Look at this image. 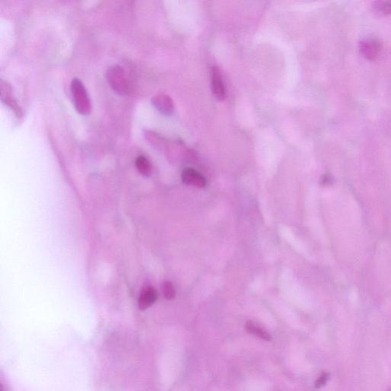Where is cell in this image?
<instances>
[{
    "mask_svg": "<svg viewBox=\"0 0 391 391\" xmlns=\"http://www.w3.org/2000/svg\"><path fill=\"white\" fill-rule=\"evenodd\" d=\"M135 164L136 167L141 174L145 176L149 175L151 171V163L146 157L144 156H138L136 158Z\"/></svg>",
    "mask_w": 391,
    "mask_h": 391,
    "instance_id": "cell-10",
    "label": "cell"
},
{
    "mask_svg": "<svg viewBox=\"0 0 391 391\" xmlns=\"http://www.w3.org/2000/svg\"><path fill=\"white\" fill-rule=\"evenodd\" d=\"M153 105L164 116H171L174 113V105L172 99L168 95L160 93L151 99Z\"/></svg>",
    "mask_w": 391,
    "mask_h": 391,
    "instance_id": "cell-6",
    "label": "cell"
},
{
    "mask_svg": "<svg viewBox=\"0 0 391 391\" xmlns=\"http://www.w3.org/2000/svg\"><path fill=\"white\" fill-rule=\"evenodd\" d=\"M157 299V292L156 291L155 289L151 287H147L142 292L139 299V308L141 310H146L154 304Z\"/></svg>",
    "mask_w": 391,
    "mask_h": 391,
    "instance_id": "cell-8",
    "label": "cell"
},
{
    "mask_svg": "<svg viewBox=\"0 0 391 391\" xmlns=\"http://www.w3.org/2000/svg\"><path fill=\"white\" fill-rule=\"evenodd\" d=\"M106 78L111 88L120 95H126L130 92L129 81L124 69L120 65L111 66L106 72Z\"/></svg>",
    "mask_w": 391,
    "mask_h": 391,
    "instance_id": "cell-2",
    "label": "cell"
},
{
    "mask_svg": "<svg viewBox=\"0 0 391 391\" xmlns=\"http://www.w3.org/2000/svg\"><path fill=\"white\" fill-rule=\"evenodd\" d=\"M0 91H1V99L3 102L9 105L18 117H21L22 116V111L16 99L12 96V89L10 86L8 85L7 82H5L3 79L0 80Z\"/></svg>",
    "mask_w": 391,
    "mask_h": 391,
    "instance_id": "cell-5",
    "label": "cell"
},
{
    "mask_svg": "<svg viewBox=\"0 0 391 391\" xmlns=\"http://www.w3.org/2000/svg\"><path fill=\"white\" fill-rule=\"evenodd\" d=\"M182 180L183 183L189 186L197 187H205L206 185V179L200 173L192 168H186L182 173Z\"/></svg>",
    "mask_w": 391,
    "mask_h": 391,
    "instance_id": "cell-7",
    "label": "cell"
},
{
    "mask_svg": "<svg viewBox=\"0 0 391 391\" xmlns=\"http://www.w3.org/2000/svg\"><path fill=\"white\" fill-rule=\"evenodd\" d=\"M374 8L377 12L383 14L391 13V1H378L374 3Z\"/></svg>",
    "mask_w": 391,
    "mask_h": 391,
    "instance_id": "cell-11",
    "label": "cell"
},
{
    "mask_svg": "<svg viewBox=\"0 0 391 391\" xmlns=\"http://www.w3.org/2000/svg\"><path fill=\"white\" fill-rule=\"evenodd\" d=\"M163 292L165 298L168 300H171L175 297V289L173 286L172 283L166 281L163 285Z\"/></svg>",
    "mask_w": 391,
    "mask_h": 391,
    "instance_id": "cell-12",
    "label": "cell"
},
{
    "mask_svg": "<svg viewBox=\"0 0 391 391\" xmlns=\"http://www.w3.org/2000/svg\"><path fill=\"white\" fill-rule=\"evenodd\" d=\"M74 106L79 114L87 116L91 111V102L83 83L78 78H73L70 84Z\"/></svg>",
    "mask_w": 391,
    "mask_h": 391,
    "instance_id": "cell-1",
    "label": "cell"
},
{
    "mask_svg": "<svg viewBox=\"0 0 391 391\" xmlns=\"http://www.w3.org/2000/svg\"><path fill=\"white\" fill-rule=\"evenodd\" d=\"M328 380V373L323 372L316 380V383H315V386L316 388H321L322 386H325V383H327Z\"/></svg>",
    "mask_w": 391,
    "mask_h": 391,
    "instance_id": "cell-13",
    "label": "cell"
},
{
    "mask_svg": "<svg viewBox=\"0 0 391 391\" xmlns=\"http://www.w3.org/2000/svg\"><path fill=\"white\" fill-rule=\"evenodd\" d=\"M245 328L249 333L257 336V337L261 338V339H264L265 341H270V339H271L270 334L266 330H264L261 327L258 326L255 322H252V321H248L246 323Z\"/></svg>",
    "mask_w": 391,
    "mask_h": 391,
    "instance_id": "cell-9",
    "label": "cell"
},
{
    "mask_svg": "<svg viewBox=\"0 0 391 391\" xmlns=\"http://www.w3.org/2000/svg\"><path fill=\"white\" fill-rule=\"evenodd\" d=\"M382 45L377 38L370 37L365 38L360 42V50L364 57L369 61H374L378 58L381 51Z\"/></svg>",
    "mask_w": 391,
    "mask_h": 391,
    "instance_id": "cell-3",
    "label": "cell"
},
{
    "mask_svg": "<svg viewBox=\"0 0 391 391\" xmlns=\"http://www.w3.org/2000/svg\"><path fill=\"white\" fill-rule=\"evenodd\" d=\"M332 181V177L329 174H325L321 177L320 184L322 186H326V185L330 184Z\"/></svg>",
    "mask_w": 391,
    "mask_h": 391,
    "instance_id": "cell-14",
    "label": "cell"
},
{
    "mask_svg": "<svg viewBox=\"0 0 391 391\" xmlns=\"http://www.w3.org/2000/svg\"><path fill=\"white\" fill-rule=\"evenodd\" d=\"M211 73H212L211 74V79H211V87H212V93L217 100H224L226 93L221 71L218 67H213Z\"/></svg>",
    "mask_w": 391,
    "mask_h": 391,
    "instance_id": "cell-4",
    "label": "cell"
}]
</instances>
